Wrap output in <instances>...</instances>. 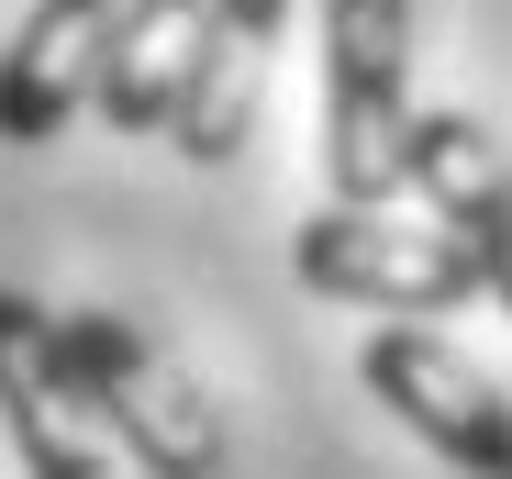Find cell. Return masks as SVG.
Here are the masks:
<instances>
[{
  "mask_svg": "<svg viewBox=\"0 0 512 479\" xmlns=\"http://www.w3.org/2000/svg\"><path fill=\"white\" fill-rule=\"evenodd\" d=\"M412 0H323V190L390 212L412 190Z\"/></svg>",
  "mask_w": 512,
  "mask_h": 479,
  "instance_id": "cell-1",
  "label": "cell"
},
{
  "mask_svg": "<svg viewBox=\"0 0 512 479\" xmlns=\"http://www.w3.org/2000/svg\"><path fill=\"white\" fill-rule=\"evenodd\" d=\"M290 23V0H212V34H201V67H190V101L179 123H167V145L190 156V168H212V156L245 145L256 123V90H268V45Z\"/></svg>",
  "mask_w": 512,
  "mask_h": 479,
  "instance_id": "cell-8",
  "label": "cell"
},
{
  "mask_svg": "<svg viewBox=\"0 0 512 479\" xmlns=\"http://www.w3.org/2000/svg\"><path fill=\"white\" fill-rule=\"evenodd\" d=\"M112 23H123V0H34L23 34L0 45V145H45L78 112H101Z\"/></svg>",
  "mask_w": 512,
  "mask_h": 479,
  "instance_id": "cell-6",
  "label": "cell"
},
{
  "mask_svg": "<svg viewBox=\"0 0 512 479\" xmlns=\"http://www.w3.org/2000/svg\"><path fill=\"white\" fill-rule=\"evenodd\" d=\"M212 34V0H123L112 56H101V123L112 134H167L190 101V67Z\"/></svg>",
  "mask_w": 512,
  "mask_h": 479,
  "instance_id": "cell-9",
  "label": "cell"
},
{
  "mask_svg": "<svg viewBox=\"0 0 512 479\" xmlns=\"http://www.w3.org/2000/svg\"><path fill=\"white\" fill-rule=\"evenodd\" d=\"M290 268H301V290L357 301V312H457V301L490 290L446 223H390V212H357V201H323L290 234Z\"/></svg>",
  "mask_w": 512,
  "mask_h": 479,
  "instance_id": "cell-3",
  "label": "cell"
},
{
  "mask_svg": "<svg viewBox=\"0 0 512 479\" xmlns=\"http://www.w3.org/2000/svg\"><path fill=\"white\" fill-rule=\"evenodd\" d=\"M67 390L145 479H223V413L123 312H67Z\"/></svg>",
  "mask_w": 512,
  "mask_h": 479,
  "instance_id": "cell-2",
  "label": "cell"
},
{
  "mask_svg": "<svg viewBox=\"0 0 512 479\" xmlns=\"http://www.w3.org/2000/svg\"><path fill=\"white\" fill-rule=\"evenodd\" d=\"M412 201L479 257L490 301L512 312V156L479 112H423L412 123Z\"/></svg>",
  "mask_w": 512,
  "mask_h": 479,
  "instance_id": "cell-7",
  "label": "cell"
},
{
  "mask_svg": "<svg viewBox=\"0 0 512 479\" xmlns=\"http://www.w3.org/2000/svg\"><path fill=\"white\" fill-rule=\"evenodd\" d=\"M0 435H12L23 479H101V424L67 390V312L0 290Z\"/></svg>",
  "mask_w": 512,
  "mask_h": 479,
  "instance_id": "cell-5",
  "label": "cell"
},
{
  "mask_svg": "<svg viewBox=\"0 0 512 479\" xmlns=\"http://www.w3.org/2000/svg\"><path fill=\"white\" fill-rule=\"evenodd\" d=\"M357 379L390 402V424H412L423 446H435L457 479H512V402L423 324H390L357 346Z\"/></svg>",
  "mask_w": 512,
  "mask_h": 479,
  "instance_id": "cell-4",
  "label": "cell"
}]
</instances>
